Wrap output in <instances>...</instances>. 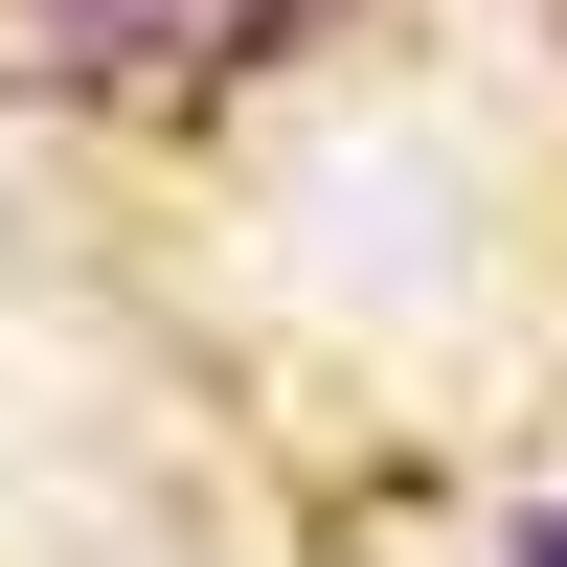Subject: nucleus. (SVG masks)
<instances>
[{
    "instance_id": "1",
    "label": "nucleus",
    "mask_w": 567,
    "mask_h": 567,
    "mask_svg": "<svg viewBox=\"0 0 567 567\" xmlns=\"http://www.w3.org/2000/svg\"><path fill=\"white\" fill-rule=\"evenodd\" d=\"M523 567H567V523H523Z\"/></svg>"
}]
</instances>
